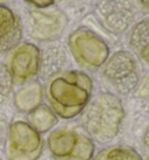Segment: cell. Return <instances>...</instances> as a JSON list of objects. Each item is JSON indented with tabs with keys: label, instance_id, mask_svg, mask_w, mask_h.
Segmentation results:
<instances>
[{
	"label": "cell",
	"instance_id": "cell-10",
	"mask_svg": "<svg viewBox=\"0 0 149 160\" xmlns=\"http://www.w3.org/2000/svg\"><path fill=\"white\" fill-rule=\"evenodd\" d=\"M22 39V25L12 9L0 4V54L14 49Z\"/></svg>",
	"mask_w": 149,
	"mask_h": 160
},
{
	"label": "cell",
	"instance_id": "cell-1",
	"mask_svg": "<svg viewBox=\"0 0 149 160\" xmlns=\"http://www.w3.org/2000/svg\"><path fill=\"white\" fill-rule=\"evenodd\" d=\"M93 82L80 70H64L51 76L47 84V98L57 117L71 119L82 113L91 99Z\"/></svg>",
	"mask_w": 149,
	"mask_h": 160
},
{
	"label": "cell",
	"instance_id": "cell-5",
	"mask_svg": "<svg viewBox=\"0 0 149 160\" xmlns=\"http://www.w3.org/2000/svg\"><path fill=\"white\" fill-rule=\"evenodd\" d=\"M68 46L76 62L88 70L103 67L110 56V48L105 41L85 27L71 33Z\"/></svg>",
	"mask_w": 149,
	"mask_h": 160
},
{
	"label": "cell",
	"instance_id": "cell-7",
	"mask_svg": "<svg viewBox=\"0 0 149 160\" xmlns=\"http://www.w3.org/2000/svg\"><path fill=\"white\" fill-rule=\"evenodd\" d=\"M94 17L106 32L120 35L129 29L135 11L131 0H99L94 8Z\"/></svg>",
	"mask_w": 149,
	"mask_h": 160
},
{
	"label": "cell",
	"instance_id": "cell-17",
	"mask_svg": "<svg viewBox=\"0 0 149 160\" xmlns=\"http://www.w3.org/2000/svg\"><path fill=\"white\" fill-rule=\"evenodd\" d=\"M134 92L137 98H143V99L149 98V72L139 82Z\"/></svg>",
	"mask_w": 149,
	"mask_h": 160
},
{
	"label": "cell",
	"instance_id": "cell-16",
	"mask_svg": "<svg viewBox=\"0 0 149 160\" xmlns=\"http://www.w3.org/2000/svg\"><path fill=\"white\" fill-rule=\"evenodd\" d=\"M14 81L9 72L8 67L0 63V107L7 102L13 91Z\"/></svg>",
	"mask_w": 149,
	"mask_h": 160
},
{
	"label": "cell",
	"instance_id": "cell-6",
	"mask_svg": "<svg viewBox=\"0 0 149 160\" xmlns=\"http://www.w3.org/2000/svg\"><path fill=\"white\" fill-rule=\"evenodd\" d=\"M41 134L27 122L15 120L9 125L5 142L7 160H39L43 152Z\"/></svg>",
	"mask_w": 149,
	"mask_h": 160
},
{
	"label": "cell",
	"instance_id": "cell-12",
	"mask_svg": "<svg viewBox=\"0 0 149 160\" xmlns=\"http://www.w3.org/2000/svg\"><path fill=\"white\" fill-rule=\"evenodd\" d=\"M128 42L132 50L143 62L149 63V19H143L134 25Z\"/></svg>",
	"mask_w": 149,
	"mask_h": 160
},
{
	"label": "cell",
	"instance_id": "cell-14",
	"mask_svg": "<svg viewBox=\"0 0 149 160\" xmlns=\"http://www.w3.org/2000/svg\"><path fill=\"white\" fill-rule=\"evenodd\" d=\"M57 116L48 107L41 104L28 113V124L40 134L49 132L57 124Z\"/></svg>",
	"mask_w": 149,
	"mask_h": 160
},
{
	"label": "cell",
	"instance_id": "cell-4",
	"mask_svg": "<svg viewBox=\"0 0 149 160\" xmlns=\"http://www.w3.org/2000/svg\"><path fill=\"white\" fill-rule=\"evenodd\" d=\"M47 145L55 160H92L96 150L92 139L71 128L53 130Z\"/></svg>",
	"mask_w": 149,
	"mask_h": 160
},
{
	"label": "cell",
	"instance_id": "cell-21",
	"mask_svg": "<svg viewBox=\"0 0 149 160\" xmlns=\"http://www.w3.org/2000/svg\"><path fill=\"white\" fill-rule=\"evenodd\" d=\"M0 1H4V0H0Z\"/></svg>",
	"mask_w": 149,
	"mask_h": 160
},
{
	"label": "cell",
	"instance_id": "cell-13",
	"mask_svg": "<svg viewBox=\"0 0 149 160\" xmlns=\"http://www.w3.org/2000/svg\"><path fill=\"white\" fill-rule=\"evenodd\" d=\"M66 62V55L61 47L51 46L43 50L40 58V70L47 77L56 75L63 71V67Z\"/></svg>",
	"mask_w": 149,
	"mask_h": 160
},
{
	"label": "cell",
	"instance_id": "cell-9",
	"mask_svg": "<svg viewBox=\"0 0 149 160\" xmlns=\"http://www.w3.org/2000/svg\"><path fill=\"white\" fill-rule=\"evenodd\" d=\"M41 52L35 45L23 42L18 45L9 56L8 69L14 83L23 84L34 78L40 71Z\"/></svg>",
	"mask_w": 149,
	"mask_h": 160
},
{
	"label": "cell",
	"instance_id": "cell-11",
	"mask_svg": "<svg viewBox=\"0 0 149 160\" xmlns=\"http://www.w3.org/2000/svg\"><path fill=\"white\" fill-rule=\"evenodd\" d=\"M43 99V89L39 82L28 83L14 95V105L19 111L29 113L41 105Z\"/></svg>",
	"mask_w": 149,
	"mask_h": 160
},
{
	"label": "cell",
	"instance_id": "cell-20",
	"mask_svg": "<svg viewBox=\"0 0 149 160\" xmlns=\"http://www.w3.org/2000/svg\"><path fill=\"white\" fill-rule=\"evenodd\" d=\"M141 8L145 9L146 12H149V0H137Z\"/></svg>",
	"mask_w": 149,
	"mask_h": 160
},
{
	"label": "cell",
	"instance_id": "cell-15",
	"mask_svg": "<svg viewBox=\"0 0 149 160\" xmlns=\"http://www.w3.org/2000/svg\"><path fill=\"white\" fill-rule=\"evenodd\" d=\"M93 160H143L139 152L129 146L114 145L101 150Z\"/></svg>",
	"mask_w": 149,
	"mask_h": 160
},
{
	"label": "cell",
	"instance_id": "cell-2",
	"mask_svg": "<svg viewBox=\"0 0 149 160\" xmlns=\"http://www.w3.org/2000/svg\"><path fill=\"white\" fill-rule=\"evenodd\" d=\"M125 109L119 96L100 92L91 98L82 111L80 123L85 133L93 142H112L121 129Z\"/></svg>",
	"mask_w": 149,
	"mask_h": 160
},
{
	"label": "cell",
	"instance_id": "cell-19",
	"mask_svg": "<svg viewBox=\"0 0 149 160\" xmlns=\"http://www.w3.org/2000/svg\"><path fill=\"white\" fill-rule=\"evenodd\" d=\"M26 1L37 8H48L54 4L55 0H26Z\"/></svg>",
	"mask_w": 149,
	"mask_h": 160
},
{
	"label": "cell",
	"instance_id": "cell-18",
	"mask_svg": "<svg viewBox=\"0 0 149 160\" xmlns=\"http://www.w3.org/2000/svg\"><path fill=\"white\" fill-rule=\"evenodd\" d=\"M142 152H143V160H149V125L143 132L142 136Z\"/></svg>",
	"mask_w": 149,
	"mask_h": 160
},
{
	"label": "cell",
	"instance_id": "cell-8",
	"mask_svg": "<svg viewBox=\"0 0 149 160\" xmlns=\"http://www.w3.org/2000/svg\"><path fill=\"white\" fill-rule=\"evenodd\" d=\"M68 25V18L61 9L31 11L27 17V33L39 42H51L61 38Z\"/></svg>",
	"mask_w": 149,
	"mask_h": 160
},
{
	"label": "cell",
	"instance_id": "cell-3",
	"mask_svg": "<svg viewBox=\"0 0 149 160\" xmlns=\"http://www.w3.org/2000/svg\"><path fill=\"white\" fill-rule=\"evenodd\" d=\"M101 76L117 96H126L135 91L140 82V72L134 55L127 50H118L108 56L103 66Z\"/></svg>",
	"mask_w": 149,
	"mask_h": 160
}]
</instances>
